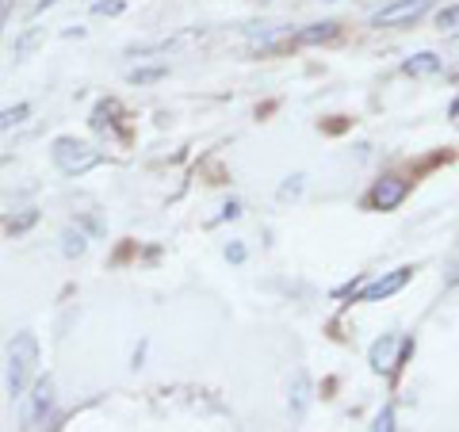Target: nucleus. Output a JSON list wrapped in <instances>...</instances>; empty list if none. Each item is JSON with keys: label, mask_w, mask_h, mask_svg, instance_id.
I'll use <instances>...</instances> for the list:
<instances>
[{"label": "nucleus", "mask_w": 459, "mask_h": 432, "mask_svg": "<svg viewBox=\"0 0 459 432\" xmlns=\"http://www.w3.org/2000/svg\"><path fill=\"white\" fill-rule=\"evenodd\" d=\"M371 428H376V432H391V428H394V410L386 406V410L376 417V425H371Z\"/></svg>", "instance_id": "19"}, {"label": "nucleus", "mask_w": 459, "mask_h": 432, "mask_svg": "<svg viewBox=\"0 0 459 432\" xmlns=\"http://www.w3.org/2000/svg\"><path fill=\"white\" fill-rule=\"evenodd\" d=\"M226 261H234V264H241V261H246V245H226Z\"/></svg>", "instance_id": "21"}, {"label": "nucleus", "mask_w": 459, "mask_h": 432, "mask_svg": "<svg viewBox=\"0 0 459 432\" xmlns=\"http://www.w3.org/2000/svg\"><path fill=\"white\" fill-rule=\"evenodd\" d=\"M50 4H57V0H35V8H31V16H39V12H47Z\"/></svg>", "instance_id": "23"}, {"label": "nucleus", "mask_w": 459, "mask_h": 432, "mask_svg": "<svg viewBox=\"0 0 459 432\" xmlns=\"http://www.w3.org/2000/svg\"><path fill=\"white\" fill-rule=\"evenodd\" d=\"M410 276H413V268H394L391 276H379L376 283H368L360 295H356V302H383V298H391V295H398L402 287L410 283Z\"/></svg>", "instance_id": "6"}, {"label": "nucleus", "mask_w": 459, "mask_h": 432, "mask_svg": "<svg viewBox=\"0 0 459 432\" xmlns=\"http://www.w3.org/2000/svg\"><path fill=\"white\" fill-rule=\"evenodd\" d=\"M406 192H410V184L402 180V177H383V180L371 184V192H368L364 203L371 211H394L402 199H406Z\"/></svg>", "instance_id": "5"}, {"label": "nucleus", "mask_w": 459, "mask_h": 432, "mask_svg": "<svg viewBox=\"0 0 459 432\" xmlns=\"http://www.w3.org/2000/svg\"><path fill=\"white\" fill-rule=\"evenodd\" d=\"M429 8H433V0H394V4L379 8L376 16H371V27H406V23H418Z\"/></svg>", "instance_id": "4"}, {"label": "nucleus", "mask_w": 459, "mask_h": 432, "mask_svg": "<svg viewBox=\"0 0 459 432\" xmlns=\"http://www.w3.org/2000/svg\"><path fill=\"white\" fill-rule=\"evenodd\" d=\"M92 12H96V16H119V12H123V0H100Z\"/></svg>", "instance_id": "18"}, {"label": "nucleus", "mask_w": 459, "mask_h": 432, "mask_svg": "<svg viewBox=\"0 0 459 432\" xmlns=\"http://www.w3.org/2000/svg\"><path fill=\"white\" fill-rule=\"evenodd\" d=\"M115 115H119V104H115V99L96 104V111H92V131H108V126L115 123Z\"/></svg>", "instance_id": "11"}, {"label": "nucleus", "mask_w": 459, "mask_h": 432, "mask_svg": "<svg viewBox=\"0 0 459 432\" xmlns=\"http://www.w3.org/2000/svg\"><path fill=\"white\" fill-rule=\"evenodd\" d=\"M402 73L406 77H433V73H440V54L421 50V54L406 57V62H402Z\"/></svg>", "instance_id": "10"}, {"label": "nucleus", "mask_w": 459, "mask_h": 432, "mask_svg": "<svg viewBox=\"0 0 459 432\" xmlns=\"http://www.w3.org/2000/svg\"><path fill=\"white\" fill-rule=\"evenodd\" d=\"M35 364H39V341L35 333H20L8 344V394L12 398H20L27 391V383L35 376Z\"/></svg>", "instance_id": "1"}, {"label": "nucleus", "mask_w": 459, "mask_h": 432, "mask_svg": "<svg viewBox=\"0 0 459 432\" xmlns=\"http://www.w3.org/2000/svg\"><path fill=\"white\" fill-rule=\"evenodd\" d=\"M39 42H42V27H27V31L16 39V57H27L39 47Z\"/></svg>", "instance_id": "14"}, {"label": "nucleus", "mask_w": 459, "mask_h": 432, "mask_svg": "<svg viewBox=\"0 0 459 432\" xmlns=\"http://www.w3.org/2000/svg\"><path fill=\"white\" fill-rule=\"evenodd\" d=\"M27 115H31V104H16V108H4L0 111V134L12 131V126H20Z\"/></svg>", "instance_id": "13"}, {"label": "nucleus", "mask_w": 459, "mask_h": 432, "mask_svg": "<svg viewBox=\"0 0 459 432\" xmlns=\"http://www.w3.org/2000/svg\"><path fill=\"white\" fill-rule=\"evenodd\" d=\"M84 249H89V241H84V234H77V229H65V234H62V253L69 256V261H77V256H84Z\"/></svg>", "instance_id": "12"}, {"label": "nucleus", "mask_w": 459, "mask_h": 432, "mask_svg": "<svg viewBox=\"0 0 459 432\" xmlns=\"http://www.w3.org/2000/svg\"><path fill=\"white\" fill-rule=\"evenodd\" d=\"M50 153H54V165L62 168L65 177H84L89 168H96L100 161H104V153H100L96 146L77 142V138H57Z\"/></svg>", "instance_id": "2"}, {"label": "nucleus", "mask_w": 459, "mask_h": 432, "mask_svg": "<svg viewBox=\"0 0 459 432\" xmlns=\"http://www.w3.org/2000/svg\"><path fill=\"white\" fill-rule=\"evenodd\" d=\"M35 222H39V211H23V214H16V219H8L4 229H8V234H27Z\"/></svg>", "instance_id": "15"}, {"label": "nucleus", "mask_w": 459, "mask_h": 432, "mask_svg": "<svg viewBox=\"0 0 459 432\" xmlns=\"http://www.w3.org/2000/svg\"><path fill=\"white\" fill-rule=\"evenodd\" d=\"M169 73L165 65H153V69H134L131 73V84H153V81H161Z\"/></svg>", "instance_id": "17"}, {"label": "nucleus", "mask_w": 459, "mask_h": 432, "mask_svg": "<svg viewBox=\"0 0 459 432\" xmlns=\"http://www.w3.org/2000/svg\"><path fill=\"white\" fill-rule=\"evenodd\" d=\"M410 352H413V341H410V337H402V333H383L376 344H371L368 364H371V371L386 376V371H398L402 364H406Z\"/></svg>", "instance_id": "3"}, {"label": "nucleus", "mask_w": 459, "mask_h": 432, "mask_svg": "<svg viewBox=\"0 0 459 432\" xmlns=\"http://www.w3.org/2000/svg\"><path fill=\"white\" fill-rule=\"evenodd\" d=\"M12 4H16V0H0V31H4V23L12 16Z\"/></svg>", "instance_id": "22"}, {"label": "nucleus", "mask_w": 459, "mask_h": 432, "mask_svg": "<svg viewBox=\"0 0 459 432\" xmlns=\"http://www.w3.org/2000/svg\"><path fill=\"white\" fill-rule=\"evenodd\" d=\"M299 192H303V177H291V180H287L283 188H280V199H291V195H299Z\"/></svg>", "instance_id": "20"}, {"label": "nucleus", "mask_w": 459, "mask_h": 432, "mask_svg": "<svg viewBox=\"0 0 459 432\" xmlns=\"http://www.w3.org/2000/svg\"><path fill=\"white\" fill-rule=\"evenodd\" d=\"M287 410H291V421H303L310 410V376L307 371H295L291 386H287Z\"/></svg>", "instance_id": "8"}, {"label": "nucleus", "mask_w": 459, "mask_h": 432, "mask_svg": "<svg viewBox=\"0 0 459 432\" xmlns=\"http://www.w3.org/2000/svg\"><path fill=\"white\" fill-rule=\"evenodd\" d=\"M437 27H440V31H459V4L440 8L437 12Z\"/></svg>", "instance_id": "16"}, {"label": "nucleus", "mask_w": 459, "mask_h": 432, "mask_svg": "<svg viewBox=\"0 0 459 432\" xmlns=\"http://www.w3.org/2000/svg\"><path fill=\"white\" fill-rule=\"evenodd\" d=\"M222 211H226V219H238V214H241V203H226Z\"/></svg>", "instance_id": "24"}, {"label": "nucleus", "mask_w": 459, "mask_h": 432, "mask_svg": "<svg viewBox=\"0 0 459 432\" xmlns=\"http://www.w3.org/2000/svg\"><path fill=\"white\" fill-rule=\"evenodd\" d=\"M337 35H341V23L337 20H325V23L303 27V31L295 35V42H299V47H318V42H333Z\"/></svg>", "instance_id": "9"}, {"label": "nucleus", "mask_w": 459, "mask_h": 432, "mask_svg": "<svg viewBox=\"0 0 459 432\" xmlns=\"http://www.w3.org/2000/svg\"><path fill=\"white\" fill-rule=\"evenodd\" d=\"M54 410V379H39L31 391V406H27V428H35L39 421H47V413Z\"/></svg>", "instance_id": "7"}, {"label": "nucleus", "mask_w": 459, "mask_h": 432, "mask_svg": "<svg viewBox=\"0 0 459 432\" xmlns=\"http://www.w3.org/2000/svg\"><path fill=\"white\" fill-rule=\"evenodd\" d=\"M452 119H455V126H459V99H455V104H452Z\"/></svg>", "instance_id": "25"}]
</instances>
